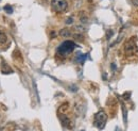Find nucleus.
Instances as JSON below:
<instances>
[{
  "instance_id": "6",
  "label": "nucleus",
  "mask_w": 138,
  "mask_h": 131,
  "mask_svg": "<svg viewBox=\"0 0 138 131\" xmlns=\"http://www.w3.org/2000/svg\"><path fill=\"white\" fill-rule=\"evenodd\" d=\"M59 35H61L62 37L67 38L69 36H71V32H70V30H69V29L65 28V29H62L61 31H59Z\"/></svg>"
},
{
  "instance_id": "16",
  "label": "nucleus",
  "mask_w": 138,
  "mask_h": 131,
  "mask_svg": "<svg viewBox=\"0 0 138 131\" xmlns=\"http://www.w3.org/2000/svg\"><path fill=\"white\" fill-rule=\"evenodd\" d=\"M73 37L74 38H77V40H83V35H82V34L80 33H77V34H74V35H73Z\"/></svg>"
},
{
  "instance_id": "14",
  "label": "nucleus",
  "mask_w": 138,
  "mask_h": 131,
  "mask_svg": "<svg viewBox=\"0 0 138 131\" xmlns=\"http://www.w3.org/2000/svg\"><path fill=\"white\" fill-rule=\"evenodd\" d=\"M113 33H114V31H113V30H108V31H107V34H106L107 40H109L111 36H113Z\"/></svg>"
},
{
  "instance_id": "10",
  "label": "nucleus",
  "mask_w": 138,
  "mask_h": 131,
  "mask_svg": "<svg viewBox=\"0 0 138 131\" xmlns=\"http://www.w3.org/2000/svg\"><path fill=\"white\" fill-rule=\"evenodd\" d=\"M122 114H123V121L126 124V121H127V111H126L124 106H122Z\"/></svg>"
},
{
  "instance_id": "8",
  "label": "nucleus",
  "mask_w": 138,
  "mask_h": 131,
  "mask_svg": "<svg viewBox=\"0 0 138 131\" xmlns=\"http://www.w3.org/2000/svg\"><path fill=\"white\" fill-rule=\"evenodd\" d=\"M6 41H7L6 34H5L4 32H2L1 30H0V44H4Z\"/></svg>"
},
{
  "instance_id": "23",
  "label": "nucleus",
  "mask_w": 138,
  "mask_h": 131,
  "mask_svg": "<svg viewBox=\"0 0 138 131\" xmlns=\"http://www.w3.org/2000/svg\"><path fill=\"white\" fill-rule=\"evenodd\" d=\"M82 131H84V130H82Z\"/></svg>"
},
{
  "instance_id": "4",
  "label": "nucleus",
  "mask_w": 138,
  "mask_h": 131,
  "mask_svg": "<svg viewBox=\"0 0 138 131\" xmlns=\"http://www.w3.org/2000/svg\"><path fill=\"white\" fill-rule=\"evenodd\" d=\"M123 50H124V53L125 56L127 57H130V56H133L134 52L137 51V46H136V44L133 40H130L128 42L125 43V45L123 47Z\"/></svg>"
},
{
  "instance_id": "21",
  "label": "nucleus",
  "mask_w": 138,
  "mask_h": 131,
  "mask_svg": "<svg viewBox=\"0 0 138 131\" xmlns=\"http://www.w3.org/2000/svg\"><path fill=\"white\" fill-rule=\"evenodd\" d=\"M51 34H52V35H51V37H55V32H52Z\"/></svg>"
},
{
  "instance_id": "1",
  "label": "nucleus",
  "mask_w": 138,
  "mask_h": 131,
  "mask_svg": "<svg viewBox=\"0 0 138 131\" xmlns=\"http://www.w3.org/2000/svg\"><path fill=\"white\" fill-rule=\"evenodd\" d=\"M74 48H75V44L72 41H65L58 46L56 51L61 56H68L69 53H71L73 51Z\"/></svg>"
},
{
  "instance_id": "19",
  "label": "nucleus",
  "mask_w": 138,
  "mask_h": 131,
  "mask_svg": "<svg viewBox=\"0 0 138 131\" xmlns=\"http://www.w3.org/2000/svg\"><path fill=\"white\" fill-rule=\"evenodd\" d=\"M132 3H133L135 6H138V0H132Z\"/></svg>"
},
{
  "instance_id": "7",
  "label": "nucleus",
  "mask_w": 138,
  "mask_h": 131,
  "mask_svg": "<svg viewBox=\"0 0 138 131\" xmlns=\"http://www.w3.org/2000/svg\"><path fill=\"white\" fill-rule=\"evenodd\" d=\"M8 68H10V66H8V65L4 62V61H2V71H1V73H2V74H4V75L13 73L12 69H8Z\"/></svg>"
},
{
  "instance_id": "2",
  "label": "nucleus",
  "mask_w": 138,
  "mask_h": 131,
  "mask_svg": "<svg viewBox=\"0 0 138 131\" xmlns=\"http://www.w3.org/2000/svg\"><path fill=\"white\" fill-rule=\"evenodd\" d=\"M107 120V115L104 111H99L96 116H94V125H96L99 129H103L106 124Z\"/></svg>"
},
{
  "instance_id": "20",
  "label": "nucleus",
  "mask_w": 138,
  "mask_h": 131,
  "mask_svg": "<svg viewBox=\"0 0 138 131\" xmlns=\"http://www.w3.org/2000/svg\"><path fill=\"white\" fill-rule=\"evenodd\" d=\"M116 68H117V66L115 65V63H111V69H113V71H116Z\"/></svg>"
},
{
  "instance_id": "5",
  "label": "nucleus",
  "mask_w": 138,
  "mask_h": 131,
  "mask_svg": "<svg viewBox=\"0 0 138 131\" xmlns=\"http://www.w3.org/2000/svg\"><path fill=\"white\" fill-rule=\"evenodd\" d=\"M59 118H61V121H62V124H63V126H65V127H70V119H69L67 116H65V115H59Z\"/></svg>"
},
{
  "instance_id": "15",
  "label": "nucleus",
  "mask_w": 138,
  "mask_h": 131,
  "mask_svg": "<svg viewBox=\"0 0 138 131\" xmlns=\"http://www.w3.org/2000/svg\"><path fill=\"white\" fill-rule=\"evenodd\" d=\"M130 97H131V93H130V92L123 94V98H124L125 100H126V99H130Z\"/></svg>"
},
{
  "instance_id": "11",
  "label": "nucleus",
  "mask_w": 138,
  "mask_h": 131,
  "mask_svg": "<svg viewBox=\"0 0 138 131\" xmlns=\"http://www.w3.org/2000/svg\"><path fill=\"white\" fill-rule=\"evenodd\" d=\"M86 57H87L86 55H80L79 57L76 58L77 62H79V63H84V62H85V60H86Z\"/></svg>"
},
{
  "instance_id": "13",
  "label": "nucleus",
  "mask_w": 138,
  "mask_h": 131,
  "mask_svg": "<svg viewBox=\"0 0 138 131\" xmlns=\"http://www.w3.org/2000/svg\"><path fill=\"white\" fill-rule=\"evenodd\" d=\"M74 29H75V30H77V31H80V32H84V31L86 30V29L83 27V26H80V25H79V26H75Z\"/></svg>"
},
{
  "instance_id": "18",
  "label": "nucleus",
  "mask_w": 138,
  "mask_h": 131,
  "mask_svg": "<svg viewBox=\"0 0 138 131\" xmlns=\"http://www.w3.org/2000/svg\"><path fill=\"white\" fill-rule=\"evenodd\" d=\"M70 90H71V91H73V92H76V91H77V87L73 84V85H71V86H70Z\"/></svg>"
},
{
  "instance_id": "12",
  "label": "nucleus",
  "mask_w": 138,
  "mask_h": 131,
  "mask_svg": "<svg viewBox=\"0 0 138 131\" xmlns=\"http://www.w3.org/2000/svg\"><path fill=\"white\" fill-rule=\"evenodd\" d=\"M80 20H81L82 22H87V21H88V18H87V16H86L84 13H82V14H81V17H80Z\"/></svg>"
},
{
  "instance_id": "3",
  "label": "nucleus",
  "mask_w": 138,
  "mask_h": 131,
  "mask_svg": "<svg viewBox=\"0 0 138 131\" xmlns=\"http://www.w3.org/2000/svg\"><path fill=\"white\" fill-rule=\"evenodd\" d=\"M51 5H52L53 11H55L57 13L65 12L68 9V3L66 0H52Z\"/></svg>"
},
{
  "instance_id": "17",
  "label": "nucleus",
  "mask_w": 138,
  "mask_h": 131,
  "mask_svg": "<svg viewBox=\"0 0 138 131\" xmlns=\"http://www.w3.org/2000/svg\"><path fill=\"white\" fill-rule=\"evenodd\" d=\"M72 22H73V18H71V17H69V18H67V20H66V24H67V25L72 24Z\"/></svg>"
},
{
  "instance_id": "9",
  "label": "nucleus",
  "mask_w": 138,
  "mask_h": 131,
  "mask_svg": "<svg viewBox=\"0 0 138 131\" xmlns=\"http://www.w3.org/2000/svg\"><path fill=\"white\" fill-rule=\"evenodd\" d=\"M3 10L7 13V14H12L13 13V6H11L10 4H6L3 6Z\"/></svg>"
},
{
  "instance_id": "22",
  "label": "nucleus",
  "mask_w": 138,
  "mask_h": 131,
  "mask_svg": "<svg viewBox=\"0 0 138 131\" xmlns=\"http://www.w3.org/2000/svg\"><path fill=\"white\" fill-rule=\"evenodd\" d=\"M115 131H120V130H119V128H118V127H117V128H116V130H115Z\"/></svg>"
}]
</instances>
